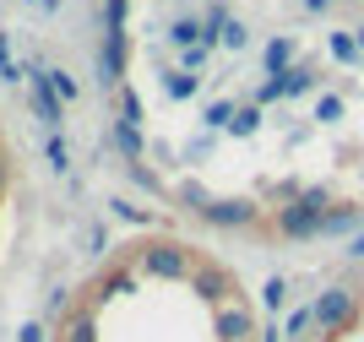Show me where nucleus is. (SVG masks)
<instances>
[{
  "mask_svg": "<svg viewBox=\"0 0 364 342\" xmlns=\"http://www.w3.org/2000/svg\"><path fill=\"white\" fill-rule=\"evenodd\" d=\"M261 218L267 212L250 196H213L207 212H201V223H213V228H261Z\"/></svg>",
  "mask_w": 364,
  "mask_h": 342,
  "instance_id": "1",
  "label": "nucleus"
},
{
  "mask_svg": "<svg viewBox=\"0 0 364 342\" xmlns=\"http://www.w3.org/2000/svg\"><path fill=\"white\" fill-rule=\"evenodd\" d=\"M321 218L316 207H304V201H289V207H277V218H272V228L283 239H321Z\"/></svg>",
  "mask_w": 364,
  "mask_h": 342,
  "instance_id": "2",
  "label": "nucleus"
},
{
  "mask_svg": "<svg viewBox=\"0 0 364 342\" xmlns=\"http://www.w3.org/2000/svg\"><path fill=\"white\" fill-rule=\"evenodd\" d=\"M33 109H38V119H44L49 131H60V98H55V87H49V65H33Z\"/></svg>",
  "mask_w": 364,
  "mask_h": 342,
  "instance_id": "3",
  "label": "nucleus"
},
{
  "mask_svg": "<svg viewBox=\"0 0 364 342\" xmlns=\"http://www.w3.org/2000/svg\"><path fill=\"white\" fill-rule=\"evenodd\" d=\"M98 82H104V87H120V82H125V33H104V49H98Z\"/></svg>",
  "mask_w": 364,
  "mask_h": 342,
  "instance_id": "4",
  "label": "nucleus"
},
{
  "mask_svg": "<svg viewBox=\"0 0 364 342\" xmlns=\"http://www.w3.org/2000/svg\"><path fill=\"white\" fill-rule=\"evenodd\" d=\"M201 38H207V22H201L196 11L174 16V28H168V44L174 49H191V44H201Z\"/></svg>",
  "mask_w": 364,
  "mask_h": 342,
  "instance_id": "5",
  "label": "nucleus"
},
{
  "mask_svg": "<svg viewBox=\"0 0 364 342\" xmlns=\"http://www.w3.org/2000/svg\"><path fill=\"white\" fill-rule=\"evenodd\" d=\"M294 49H299V44H294L289 33H283V38H272V44H267V55H261V60H267V71H272V76L294 71Z\"/></svg>",
  "mask_w": 364,
  "mask_h": 342,
  "instance_id": "6",
  "label": "nucleus"
},
{
  "mask_svg": "<svg viewBox=\"0 0 364 342\" xmlns=\"http://www.w3.org/2000/svg\"><path fill=\"white\" fill-rule=\"evenodd\" d=\"M353 228H359V207H332V212H326V223H321V239L353 234Z\"/></svg>",
  "mask_w": 364,
  "mask_h": 342,
  "instance_id": "7",
  "label": "nucleus"
},
{
  "mask_svg": "<svg viewBox=\"0 0 364 342\" xmlns=\"http://www.w3.org/2000/svg\"><path fill=\"white\" fill-rule=\"evenodd\" d=\"M196 87H201L196 71H164V92L168 98H196Z\"/></svg>",
  "mask_w": 364,
  "mask_h": 342,
  "instance_id": "8",
  "label": "nucleus"
},
{
  "mask_svg": "<svg viewBox=\"0 0 364 342\" xmlns=\"http://www.w3.org/2000/svg\"><path fill=\"white\" fill-rule=\"evenodd\" d=\"M114 147L131 158V164H141V152H147V141H141V131L136 125H114Z\"/></svg>",
  "mask_w": 364,
  "mask_h": 342,
  "instance_id": "9",
  "label": "nucleus"
},
{
  "mask_svg": "<svg viewBox=\"0 0 364 342\" xmlns=\"http://www.w3.org/2000/svg\"><path fill=\"white\" fill-rule=\"evenodd\" d=\"M316 87V71L310 65H294V71H283V98H299V92Z\"/></svg>",
  "mask_w": 364,
  "mask_h": 342,
  "instance_id": "10",
  "label": "nucleus"
},
{
  "mask_svg": "<svg viewBox=\"0 0 364 342\" xmlns=\"http://www.w3.org/2000/svg\"><path fill=\"white\" fill-rule=\"evenodd\" d=\"M332 60H343V65H359V60H364L359 38H353V33H332Z\"/></svg>",
  "mask_w": 364,
  "mask_h": 342,
  "instance_id": "11",
  "label": "nucleus"
},
{
  "mask_svg": "<svg viewBox=\"0 0 364 342\" xmlns=\"http://www.w3.org/2000/svg\"><path fill=\"white\" fill-rule=\"evenodd\" d=\"M44 158H49L55 174H71V147H65V136H49V141H44Z\"/></svg>",
  "mask_w": 364,
  "mask_h": 342,
  "instance_id": "12",
  "label": "nucleus"
},
{
  "mask_svg": "<svg viewBox=\"0 0 364 342\" xmlns=\"http://www.w3.org/2000/svg\"><path fill=\"white\" fill-rule=\"evenodd\" d=\"M201 125H207V131H228V125H234V104H223V98H218V104H207Z\"/></svg>",
  "mask_w": 364,
  "mask_h": 342,
  "instance_id": "13",
  "label": "nucleus"
},
{
  "mask_svg": "<svg viewBox=\"0 0 364 342\" xmlns=\"http://www.w3.org/2000/svg\"><path fill=\"white\" fill-rule=\"evenodd\" d=\"M261 299H267V310H283V304H289V283H283V277H267V283H261Z\"/></svg>",
  "mask_w": 364,
  "mask_h": 342,
  "instance_id": "14",
  "label": "nucleus"
},
{
  "mask_svg": "<svg viewBox=\"0 0 364 342\" xmlns=\"http://www.w3.org/2000/svg\"><path fill=\"white\" fill-rule=\"evenodd\" d=\"M120 125H136V131H141V98L131 87L120 92Z\"/></svg>",
  "mask_w": 364,
  "mask_h": 342,
  "instance_id": "15",
  "label": "nucleus"
},
{
  "mask_svg": "<svg viewBox=\"0 0 364 342\" xmlns=\"http://www.w3.org/2000/svg\"><path fill=\"white\" fill-rule=\"evenodd\" d=\"M49 87H55V98H60V104H76V82L65 71H55V65H49Z\"/></svg>",
  "mask_w": 364,
  "mask_h": 342,
  "instance_id": "16",
  "label": "nucleus"
},
{
  "mask_svg": "<svg viewBox=\"0 0 364 342\" xmlns=\"http://www.w3.org/2000/svg\"><path fill=\"white\" fill-rule=\"evenodd\" d=\"M228 131H234V136H256V131H261V109H240Z\"/></svg>",
  "mask_w": 364,
  "mask_h": 342,
  "instance_id": "17",
  "label": "nucleus"
},
{
  "mask_svg": "<svg viewBox=\"0 0 364 342\" xmlns=\"http://www.w3.org/2000/svg\"><path fill=\"white\" fill-rule=\"evenodd\" d=\"M316 119H321V125H332V119H343V98H337V92L316 98Z\"/></svg>",
  "mask_w": 364,
  "mask_h": 342,
  "instance_id": "18",
  "label": "nucleus"
},
{
  "mask_svg": "<svg viewBox=\"0 0 364 342\" xmlns=\"http://www.w3.org/2000/svg\"><path fill=\"white\" fill-rule=\"evenodd\" d=\"M245 44H250V28H245L240 16H234V22L223 28V49H245Z\"/></svg>",
  "mask_w": 364,
  "mask_h": 342,
  "instance_id": "19",
  "label": "nucleus"
},
{
  "mask_svg": "<svg viewBox=\"0 0 364 342\" xmlns=\"http://www.w3.org/2000/svg\"><path fill=\"white\" fill-rule=\"evenodd\" d=\"M277 98H283V76H267L256 87V104H277Z\"/></svg>",
  "mask_w": 364,
  "mask_h": 342,
  "instance_id": "20",
  "label": "nucleus"
},
{
  "mask_svg": "<svg viewBox=\"0 0 364 342\" xmlns=\"http://www.w3.org/2000/svg\"><path fill=\"white\" fill-rule=\"evenodd\" d=\"M109 207H114V218H125V223H152V212L131 207V201H109Z\"/></svg>",
  "mask_w": 364,
  "mask_h": 342,
  "instance_id": "21",
  "label": "nucleus"
},
{
  "mask_svg": "<svg viewBox=\"0 0 364 342\" xmlns=\"http://www.w3.org/2000/svg\"><path fill=\"white\" fill-rule=\"evenodd\" d=\"M207 55H213V44H191V49H185V65H180V71H201V65H207Z\"/></svg>",
  "mask_w": 364,
  "mask_h": 342,
  "instance_id": "22",
  "label": "nucleus"
},
{
  "mask_svg": "<svg viewBox=\"0 0 364 342\" xmlns=\"http://www.w3.org/2000/svg\"><path fill=\"white\" fill-rule=\"evenodd\" d=\"M104 16H109V33H125V0H104Z\"/></svg>",
  "mask_w": 364,
  "mask_h": 342,
  "instance_id": "23",
  "label": "nucleus"
},
{
  "mask_svg": "<svg viewBox=\"0 0 364 342\" xmlns=\"http://www.w3.org/2000/svg\"><path fill=\"white\" fill-rule=\"evenodd\" d=\"M131 179H136L141 191H158V174H152V169H141V164H131Z\"/></svg>",
  "mask_w": 364,
  "mask_h": 342,
  "instance_id": "24",
  "label": "nucleus"
},
{
  "mask_svg": "<svg viewBox=\"0 0 364 342\" xmlns=\"http://www.w3.org/2000/svg\"><path fill=\"white\" fill-rule=\"evenodd\" d=\"M6 191H11V158L0 152V201H6Z\"/></svg>",
  "mask_w": 364,
  "mask_h": 342,
  "instance_id": "25",
  "label": "nucleus"
},
{
  "mask_svg": "<svg viewBox=\"0 0 364 342\" xmlns=\"http://www.w3.org/2000/svg\"><path fill=\"white\" fill-rule=\"evenodd\" d=\"M348 261H364V228H359V234L348 239Z\"/></svg>",
  "mask_w": 364,
  "mask_h": 342,
  "instance_id": "26",
  "label": "nucleus"
},
{
  "mask_svg": "<svg viewBox=\"0 0 364 342\" xmlns=\"http://www.w3.org/2000/svg\"><path fill=\"white\" fill-rule=\"evenodd\" d=\"M337 0H304V11H332Z\"/></svg>",
  "mask_w": 364,
  "mask_h": 342,
  "instance_id": "27",
  "label": "nucleus"
},
{
  "mask_svg": "<svg viewBox=\"0 0 364 342\" xmlns=\"http://www.w3.org/2000/svg\"><path fill=\"white\" fill-rule=\"evenodd\" d=\"M38 6H44V11H60V0H38Z\"/></svg>",
  "mask_w": 364,
  "mask_h": 342,
  "instance_id": "28",
  "label": "nucleus"
},
{
  "mask_svg": "<svg viewBox=\"0 0 364 342\" xmlns=\"http://www.w3.org/2000/svg\"><path fill=\"white\" fill-rule=\"evenodd\" d=\"M353 38H359V49H364V22H359V28H353Z\"/></svg>",
  "mask_w": 364,
  "mask_h": 342,
  "instance_id": "29",
  "label": "nucleus"
},
{
  "mask_svg": "<svg viewBox=\"0 0 364 342\" xmlns=\"http://www.w3.org/2000/svg\"><path fill=\"white\" fill-rule=\"evenodd\" d=\"M33 6H38V0H33Z\"/></svg>",
  "mask_w": 364,
  "mask_h": 342,
  "instance_id": "30",
  "label": "nucleus"
}]
</instances>
